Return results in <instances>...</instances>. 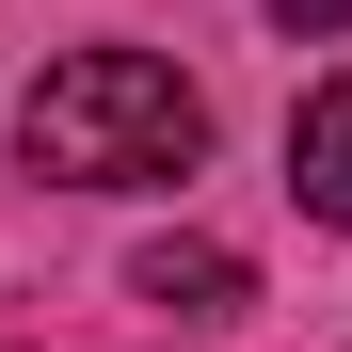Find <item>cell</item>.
Wrapping results in <instances>:
<instances>
[{
	"label": "cell",
	"instance_id": "cell-1",
	"mask_svg": "<svg viewBox=\"0 0 352 352\" xmlns=\"http://www.w3.org/2000/svg\"><path fill=\"white\" fill-rule=\"evenodd\" d=\"M16 160L48 192H160V176L208 160V96L160 65V48H65L16 112Z\"/></svg>",
	"mask_w": 352,
	"mask_h": 352
},
{
	"label": "cell",
	"instance_id": "cell-2",
	"mask_svg": "<svg viewBox=\"0 0 352 352\" xmlns=\"http://www.w3.org/2000/svg\"><path fill=\"white\" fill-rule=\"evenodd\" d=\"M129 288H144L160 320H256V272L224 256V241H144V256H129Z\"/></svg>",
	"mask_w": 352,
	"mask_h": 352
},
{
	"label": "cell",
	"instance_id": "cell-3",
	"mask_svg": "<svg viewBox=\"0 0 352 352\" xmlns=\"http://www.w3.org/2000/svg\"><path fill=\"white\" fill-rule=\"evenodd\" d=\"M288 208L305 224H352V80H320L288 112Z\"/></svg>",
	"mask_w": 352,
	"mask_h": 352
},
{
	"label": "cell",
	"instance_id": "cell-4",
	"mask_svg": "<svg viewBox=\"0 0 352 352\" xmlns=\"http://www.w3.org/2000/svg\"><path fill=\"white\" fill-rule=\"evenodd\" d=\"M272 32H352V0H272Z\"/></svg>",
	"mask_w": 352,
	"mask_h": 352
}]
</instances>
